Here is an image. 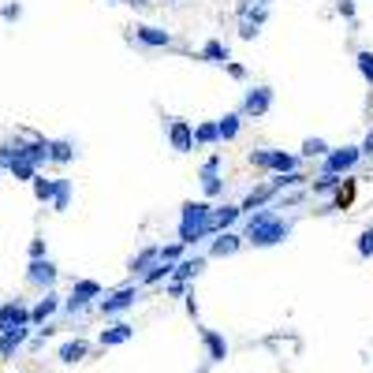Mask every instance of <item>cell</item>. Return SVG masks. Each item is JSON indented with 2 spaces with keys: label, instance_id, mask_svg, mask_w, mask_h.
Listing matches in <instances>:
<instances>
[{
  "label": "cell",
  "instance_id": "17",
  "mask_svg": "<svg viewBox=\"0 0 373 373\" xmlns=\"http://www.w3.org/2000/svg\"><path fill=\"white\" fill-rule=\"evenodd\" d=\"M239 243H243V235H235V232H224L217 243H213V258H228L239 250Z\"/></svg>",
  "mask_w": 373,
  "mask_h": 373
},
{
  "label": "cell",
  "instance_id": "10",
  "mask_svg": "<svg viewBox=\"0 0 373 373\" xmlns=\"http://www.w3.org/2000/svg\"><path fill=\"white\" fill-rule=\"evenodd\" d=\"M57 310H60V299L52 295V291H45V299H37V306L30 310V325H45Z\"/></svg>",
  "mask_w": 373,
  "mask_h": 373
},
{
  "label": "cell",
  "instance_id": "38",
  "mask_svg": "<svg viewBox=\"0 0 373 373\" xmlns=\"http://www.w3.org/2000/svg\"><path fill=\"white\" fill-rule=\"evenodd\" d=\"M131 4H138V8H142V4H150V0H131Z\"/></svg>",
  "mask_w": 373,
  "mask_h": 373
},
{
  "label": "cell",
  "instance_id": "14",
  "mask_svg": "<svg viewBox=\"0 0 373 373\" xmlns=\"http://www.w3.org/2000/svg\"><path fill=\"white\" fill-rule=\"evenodd\" d=\"M217 168H220V157H209V161L202 165V186H206V194H209V198H217V194H220Z\"/></svg>",
  "mask_w": 373,
  "mask_h": 373
},
{
  "label": "cell",
  "instance_id": "30",
  "mask_svg": "<svg viewBox=\"0 0 373 373\" xmlns=\"http://www.w3.org/2000/svg\"><path fill=\"white\" fill-rule=\"evenodd\" d=\"M194 142H217V124H202L194 131Z\"/></svg>",
  "mask_w": 373,
  "mask_h": 373
},
{
  "label": "cell",
  "instance_id": "16",
  "mask_svg": "<svg viewBox=\"0 0 373 373\" xmlns=\"http://www.w3.org/2000/svg\"><path fill=\"white\" fill-rule=\"evenodd\" d=\"M239 16H250V0H243V4H239ZM261 23H265V8L254 11V19H243V30H239V34H243V37H254Z\"/></svg>",
  "mask_w": 373,
  "mask_h": 373
},
{
  "label": "cell",
  "instance_id": "9",
  "mask_svg": "<svg viewBox=\"0 0 373 373\" xmlns=\"http://www.w3.org/2000/svg\"><path fill=\"white\" fill-rule=\"evenodd\" d=\"M168 138H172V146H176V153H186L194 146V131H191V124L176 119V124L168 127Z\"/></svg>",
  "mask_w": 373,
  "mask_h": 373
},
{
  "label": "cell",
  "instance_id": "26",
  "mask_svg": "<svg viewBox=\"0 0 373 373\" xmlns=\"http://www.w3.org/2000/svg\"><path fill=\"white\" fill-rule=\"evenodd\" d=\"M153 261H157V247H146L138 258H131L127 269H131V273H146V265H153Z\"/></svg>",
  "mask_w": 373,
  "mask_h": 373
},
{
  "label": "cell",
  "instance_id": "22",
  "mask_svg": "<svg viewBox=\"0 0 373 373\" xmlns=\"http://www.w3.org/2000/svg\"><path fill=\"white\" fill-rule=\"evenodd\" d=\"M8 172H11L16 179H34V176H37V165L26 161V157H16V161L8 165Z\"/></svg>",
  "mask_w": 373,
  "mask_h": 373
},
{
  "label": "cell",
  "instance_id": "1",
  "mask_svg": "<svg viewBox=\"0 0 373 373\" xmlns=\"http://www.w3.org/2000/svg\"><path fill=\"white\" fill-rule=\"evenodd\" d=\"M291 235V220H284L276 209H258V213H250V220H247V243H254V247H273L280 243V239H288Z\"/></svg>",
  "mask_w": 373,
  "mask_h": 373
},
{
  "label": "cell",
  "instance_id": "6",
  "mask_svg": "<svg viewBox=\"0 0 373 373\" xmlns=\"http://www.w3.org/2000/svg\"><path fill=\"white\" fill-rule=\"evenodd\" d=\"M135 302H138V288H119L116 295H109V299L97 302V310H101V314H119V310H131Z\"/></svg>",
  "mask_w": 373,
  "mask_h": 373
},
{
  "label": "cell",
  "instance_id": "8",
  "mask_svg": "<svg viewBox=\"0 0 373 373\" xmlns=\"http://www.w3.org/2000/svg\"><path fill=\"white\" fill-rule=\"evenodd\" d=\"M358 153L355 146H343V150H336V153H328V161H325V172H332V176H340V172H351L355 165H358Z\"/></svg>",
  "mask_w": 373,
  "mask_h": 373
},
{
  "label": "cell",
  "instance_id": "34",
  "mask_svg": "<svg viewBox=\"0 0 373 373\" xmlns=\"http://www.w3.org/2000/svg\"><path fill=\"white\" fill-rule=\"evenodd\" d=\"M0 16H4L8 23H16V19H23V4H4V8H0Z\"/></svg>",
  "mask_w": 373,
  "mask_h": 373
},
{
  "label": "cell",
  "instance_id": "33",
  "mask_svg": "<svg viewBox=\"0 0 373 373\" xmlns=\"http://www.w3.org/2000/svg\"><path fill=\"white\" fill-rule=\"evenodd\" d=\"M336 183H340V179L332 176V172H325V176H321V179L314 183V191H317V194H325V191H332V186H336Z\"/></svg>",
  "mask_w": 373,
  "mask_h": 373
},
{
  "label": "cell",
  "instance_id": "2",
  "mask_svg": "<svg viewBox=\"0 0 373 373\" xmlns=\"http://www.w3.org/2000/svg\"><path fill=\"white\" fill-rule=\"evenodd\" d=\"M213 232V209L206 202H186L183 206V220H179V243H198Z\"/></svg>",
  "mask_w": 373,
  "mask_h": 373
},
{
  "label": "cell",
  "instance_id": "11",
  "mask_svg": "<svg viewBox=\"0 0 373 373\" xmlns=\"http://www.w3.org/2000/svg\"><path fill=\"white\" fill-rule=\"evenodd\" d=\"M131 336H135V328H131L127 321H116L112 328L101 332V348H119V343H127Z\"/></svg>",
  "mask_w": 373,
  "mask_h": 373
},
{
  "label": "cell",
  "instance_id": "18",
  "mask_svg": "<svg viewBox=\"0 0 373 373\" xmlns=\"http://www.w3.org/2000/svg\"><path fill=\"white\" fill-rule=\"evenodd\" d=\"M202 258H186V261H179V265H172V273H176V284H183V280H191V276H198L202 273Z\"/></svg>",
  "mask_w": 373,
  "mask_h": 373
},
{
  "label": "cell",
  "instance_id": "37",
  "mask_svg": "<svg viewBox=\"0 0 373 373\" xmlns=\"http://www.w3.org/2000/svg\"><path fill=\"white\" fill-rule=\"evenodd\" d=\"M358 153H369V157H373V131H369V138L362 142V150H358Z\"/></svg>",
  "mask_w": 373,
  "mask_h": 373
},
{
  "label": "cell",
  "instance_id": "19",
  "mask_svg": "<svg viewBox=\"0 0 373 373\" xmlns=\"http://www.w3.org/2000/svg\"><path fill=\"white\" fill-rule=\"evenodd\" d=\"M239 127H243V116H239V112L224 116L220 124H217V138H224V142H228V138H235V135H239Z\"/></svg>",
  "mask_w": 373,
  "mask_h": 373
},
{
  "label": "cell",
  "instance_id": "31",
  "mask_svg": "<svg viewBox=\"0 0 373 373\" xmlns=\"http://www.w3.org/2000/svg\"><path fill=\"white\" fill-rule=\"evenodd\" d=\"M358 254H362V258H373V228H366L362 239H358Z\"/></svg>",
  "mask_w": 373,
  "mask_h": 373
},
{
  "label": "cell",
  "instance_id": "39",
  "mask_svg": "<svg viewBox=\"0 0 373 373\" xmlns=\"http://www.w3.org/2000/svg\"><path fill=\"white\" fill-rule=\"evenodd\" d=\"M112 4H116V0H112Z\"/></svg>",
  "mask_w": 373,
  "mask_h": 373
},
{
  "label": "cell",
  "instance_id": "12",
  "mask_svg": "<svg viewBox=\"0 0 373 373\" xmlns=\"http://www.w3.org/2000/svg\"><path fill=\"white\" fill-rule=\"evenodd\" d=\"M26 343V325L23 328H8V332H0V358H11L19 348Z\"/></svg>",
  "mask_w": 373,
  "mask_h": 373
},
{
  "label": "cell",
  "instance_id": "25",
  "mask_svg": "<svg viewBox=\"0 0 373 373\" xmlns=\"http://www.w3.org/2000/svg\"><path fill=\"white\" fill-rule=\"evenodd\" d=\"M202 57H206L209 64H228V45H220V42H209V45L202 49Z\"/></svg>",
  "mask_w": 373,
  "mask_h": 373
},
{
  "label": "cell",
  "instance_id": "20",
  "mask_svg": "<svg viewBox=\"0 0 373 373\" xmlns=\"http://www.w3.org/2000/svg\"><path fill=\"white\" fill-rule=\"evenodd\" d=\"M78 358H86V343L83 340H68V343H64V348H60V362H78Z\"/></svg>",
  "mask_w": 373,
  "mask_h": 373
},
{
  "label": "cell",
  "instance_id": "28",
  "mask_svg": "<svg viewBox=\"0 0 373 373\" xmlns=\"http://www.w3.org/2000/svg\"><path fill=\"white\" fill-rule=\"evenodd\" d=\"M302 153H306V157H325V153H328V146H325V138H306Z\"/></svg>",
  "mask_w": 373,
  "mask_h": 373
},
{
  "label": "cell",
  "instance_id": "5",
  "mask_svg": "<svg viewBox=\"0 0 373 373\" xmlns=\"http://www.w3.org/2000/svg\"><path fill=\"white\" fill-rule=\"evenodd\" d=\"M269 105H273V90H269V86H258V90H250V93H247V101H243V116L261 119L265 112H269Z\"/></svg>",
  "mask_w": 373,
  "mask_h": 373
},
{
  "label": "cell",
  "instance_id": "35",
  "mask_svg": "<svg viewBox=\"0 0 373 373\" xmlns=\"http://www.w3.org/2000/svg\"><path fill=\"white\" fill-rule=\"evenodd\" d=\"M30 258H45V239H34L30 243Z\"/></svg>",
  "mask_w": 373,
  "mask_h": 373
},
{
  "label": "cell",
  "instance_id": "36",
  "mask_svg": "<svg viewBox=\"0 0 373 373\" xmlns=\"http://www.w3.org/2000/svg\"><path fill=\"white\" fill-rule=\"evenodd\" d=\"M340 11H343V16L351 19V16H355V4H351V0H340Z\"/></svg>",
  "mask_w": 373,
  "mask_h": 373
},
{
  "label": "cell",
  "instance_id": "4",
  "mask_svg": "<svg viewBox=\"0 0 373 373\" xmlns=\"http://www.w3.org/2000/svg\"><path fill=\"white\" fill-rule=\"evenodd\" d=\"M26 280H30L34 288H52V284H57V265H52L49 258H30Z\"/></svg>",
  "mask_w": 373,
  "mask_h": 373
},
{
  "label": "cell",
  "instance_id": "3",
  "mask_svg": "<svg viewBox=\"0 0 373 373\" xmlns=\"http://www.w3.org/2000/svg\"><path fill=\"white\" fill-rule=\"evenodd\" d=\"M23 325H30V306H26L23 299H8V302H0V332H8V328H23Z\"/></svg>",
  "mask_w": 373,
  "mask_h": 373
},
{
  "label": "cell",
  "instance_id": "7",
  "mask_svg": "<svg viewBox=\"0 0 373 373\" xmlns=\"http://www.w3.org/2000/svg\"><path fill=\"white\" fill-rule=\"evenodd\" d=\"M97 295H101V284H93V280H78L75 291H71V299L64 302V306H68V310L75 314V310H86L90 299H97Z\"/></svg>",
  "mask_w": 373,
  "mask_h": 373
},
{
  "label": "cell",
  "instance_id": "23",
  "mask_svg": "<svg viewBox=\"0 0 373 373\" xmlns=\"http://www.w3.org/2000/svg\"><path fill=\"white\" fill-rule=\"evenodd\" d=\"M235 220H239V206H224V209L213 213V232H217V228H232Z\"/></svg>",
  "mask_w": 373,
  "mask_h": 373
},
{
  "label": "cell",
  "instance_id": "15",
  "mask_svg": "<svg viewBox=\"0 0 373 373\" xmlns=\"http://www.w3.org/2000/svg\"><path fill=\"white\" fill-rule=\"evenodd\" d=\"M135 37L146 42V45H168L172 42V34L161 30V26H135Z\"/></svg>",
  "mask_w": 373,
  "mask_h": 373
},
{
  "label": "cell",
  "instance_id": "29",
  "mask_svg": "<svg viewBox=\"0 0 373 373\" xmlns=\"http://www.w3.org/2000/svg\"><path fill=\"white\" fill-rule=\"evenodd\" d=\"M168 273H172V261H161V265H153V269H146L142 280H146V284H153V280H161V276H168Z\"/></svg>",
  "mask_w": 373,
  "mask_h": 373
},
{
  "label": "cell",
  "instance_id": "32",
  "mask_svg": "<svg viewBox=\"0 0 373 373\" xmlns=\"http://www.w3.org/2000/svg\"><path fill=\"white\" fill-rule=\"evenodd\" d=\"M358 68H362L366 83H373V52H358Z\"/></svg>",
  "mask_w": 373,
  "mask_h": 373
},
{
  "label": "cell",
  "instance_id": "21",
  "mask_svg": "<svg viewBox=\"0 0 373 373\" xmlns=\"http://www.w3.org/2000/svg\"><path fill=\"white\" fill-rule=\"evenodd\" d=\"M68 198H71V183L52 179V209H68Z\"/></svg>",
  "mask_w": 373,
  "mask_h": 373
},
{
  "label": "cell",
  "instance_id": "13",
  "mask_svg": "<svg viewBox=\"0 0 373 373\" xmlns=\"http://www.w3.org/2000/svg\"><path fill=\"white\" fill-rule=\"evenodd\" d=\"M202 340H206V348H209V362H224L228 358V340L220 336V332H202Z\"/></svg>",
  "mask_w": 373,
  "mask_h": 373
},
{
  "label": "cell",
  "instance_id": "24",
  "mask_svg": "<svg viewBox=\"0 0 373 373\" xmlns=\"http://www.w3.org/2000/svg\"><path fill=\"white\" fill-rule=\"evenodd\" d=\"M75 146L71 142H49V161H71Z\"/></svg>",
  "mask_w": 373,
  "mask_h": 373
},
{
  "label": "cell",
  "instance_id": "27",
  "mask_svg": "<svg viewBox=\"0 0 373 373\" xmlns=\"http://www.w3.org/2000/svg\"><path fill=\"white\" fill-rule=\"evenodd\" d=\"M30 183H34V194H37V202H52V179H45V176H34Z\"/></svg>",
  "mask_w": 373,
  "mask_h": 373
}]
</instances>
